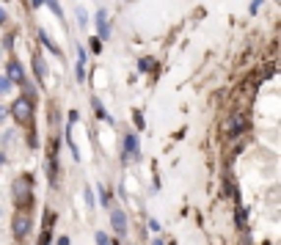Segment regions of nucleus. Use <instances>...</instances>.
I'll list each match as a JSON object with an SVG mask.
<instances>
[{
	"label": "nucleus",
	"mask_w": 281,
	"mask_h": 245,
	"mask_svg": "<svg viewBox=\"0 0 281 245\" xmlns=\"http://www.w3.org/2000/svg\"><path fill=\"white\" fill-rule=\"evenodd\" d=\"M11 198H14L17 210H28L33 204V176L30 174L17 176V182L11 185Z\"/></svg>",
	"instance_id": "1"
},
{
	"label": "nucleus",
	"mask_w": 281,
	"mask_h": 245,
	"mask_svg": "<svg viewBox=\"0 0 281 245\" xmlns=\"http://www.w3.org/2000/svg\"><path fill=\"white\" fill-rule=\"evenodd\" d=\"M11 119L17 121L20 127H25V130H30L36 121V105H33V99L30 97H17L14 102H11Z\"/></svg>",
	"instance_id": "2"
},
{
	"label": "nucleus",
	"mask_w": 281,
	"mask_h": 245,
	"mask_svg": "<svg viewBox=\"0 0 281 245\" xmlns=\"http://www.w3.org/2000/svg\"><path fill=\"white\" fill-rule=\"evenodd\" d=\"M30 226H33V218H30L28 210H20L14 218H11V231H14L17 243H22V240L30 234Z\"/></svg>",
	"instance_id": "3"
},
{
	"label": "nucleus",
	"mask_w": 281,
	"mask_h": 245,
	"mask_svg": "<svg viewBox=\"0 0 281 245\" xmlns=\"http://www.w3.org/2000/svg\"><path fill=\"white\" fill-rule=\"evenodd\" d=\"M138 154H140V143H138V135L135 133H127L124 135V163H133V160H138Z\"/></svg>",
	"instance_id": "4"
},
{
	"label": "nucleus",
	"mask_w": 281,
	"mask_h": 245,
	"mask_svg": "<svg viewBox=\"0 0 281 245\" xmlns=\"http://www.w3.org/2000/svg\"><path fill=\"white\" fill-rule=\"evenodd\" d=\"M111 36V25H108V11L99 8L97 11V39H108Z\"/></svg>",
	"instance_id": "5"
},
{
	"label": "nucleus",
	"mask_w": 281,
	"mask_h": 245,
	"mask_svg": "<svg viewBox=\"0 0 281 245\" xmlns=\"http://www.w3.org/2000/svg\"><path fill=\"white\" fill-rule=\"evenodd\" d=\"M111 223H113V229H116V234H127V215L121 210L111 212Z\"/></svg>",
	"instance_id": "6"
},
{
	"label": "nucleus",
	"mask_w": 281,
	"mask_h": 245,
	"mask_svg": "<svg viewBox=\"0 0 281 245\" xmlns=\"http://www.w3.org/2000/svg\"><path fill=\"white\" fill-rule=\"evenodd\" d=\"M8 80H11V83H22V80H25V69H22V63L20 61H8Z\"/></svg>",
	"instance_id": "7"
},
{
	"label": "nucleus",
	"mask_w": 281,
	"mask_h": 245,
	"mask_svg": "<svg viewBox=\"0 0 281 245\" xmlns=\"http://www.w3.org/2000/svg\"><path fill=\"white\" fill-rule=\"evenodd\" d=\"M33 69H36V77H39V80H44V75H47V63H44L42 53H36V55H33Z\"/></svg>",
	"instance_id": "8"
},
{
	"label": "nucleus",
	"mask_w": 281,
	"mask_h": 245,
	"mask_svg": "<svg viewBox=\"0 0 281 245\" xmlns=\"http://www.w3.org/2000/svg\"><path fill=\"white\" fill-rule=\"evenodd\" d=\"M243 130H246V119H243V116H234V119L229 121V135H240Z\"/></svg>",
	"instance_id": "9"
},
{
	"label": "nucleus",
	"mask_w": 281,
	"mask_h": 245,
	"mask_svg": "<svg viewBox=\"0 0 281 245\" xmlns=\"http://www.w3.org/2000/svg\"><path fill=\"white\" fill-rule=\"evenodd\" d=\"M85 50L83 47H78V80L80 83H83V77H85Z\"/></svg>",
	"instance_id": "10"
},
{
	"label": "nucleus",
	"mask_w": 281,
	"mask_h": 245,
	"mask_svg": "<svg viewBox=\"0 0 281 245\" xmlns=\"http://www.w3.org/2000/svg\"><path fill=\"white\" fill-rule=\"evenodd\" d=\"M11 85H14V83H11L6 75H0V97H6V94L11 91Z\"/></svg>",
	"instance_id": "11"
},
{
	"label": "nucleus",
	"mask_w": 281,
	"mask_h": 245,
	"mask_svg": "<svg viewBox=\"0 0 281 245\" xmlns=\"http://www.w3.org/2000/svg\"><path fill=\"white\" fill-rule=\"evenodd\" d=\"M138 69L140 72H152V69H155V58H140Z\"/></svg>",
	"instance_id": "12"
},
{
	"label": "nucleus",
	"mask_w": 281,
	"mask_h": 245,
	"mask_svg": "<svg viewBox=\"0 0 281 245\" xmlns=\"http://www.w3.org/2000/svg\"><path fill=\"white\" fill-rule=\"evenodd\" d=\"M39 39H42V42H44V44H47V47H50V50H53V53H61V50H58V47H56V44H53V42H50V39H47V33H44V30H39Z\"/></svg>",
	"instance_id": "13"
},
{
	"label": "nucleus",
	"mask_w": 281,
	"mask_h": 245,
	"mask_svg": "<svg viewBox=\"0 0 281 245\" xmlns=\"http://www.w3.org/2000/svg\"><path fill=\"white\" fill-rule=\"evenodd\" d=\"M99 201H102V207H108V201H111V196H108L105 185H99Z\"/></svg>",
	"instance_id": "14"
},
{
	"label": "nucleus",
	"mask_w": 281,
	"mask_h": 245,
	"mask_svg": "<svg viewBox=\"0 0 281 245\" xmlns=\"http://www.w3.org/2000/svg\"><path fill=\"white\" fill-rule=\"evenodd\" d=\"M94 237H97V245H111V240L105 237V231H97Z\"/></svg>",
	"instance_id": "15"
},
{
	"label": "nucleus",
	"mask_w": 281,
	"mask_h": 245,
	"mask_svg": "<svg viewBox=\"0 0 281 245\" xmlns=\"http://www.w3.org/2000/svg\"><path fill=\"white\" fill-rule=\"evenodd\" d=\"M262 3H265V0H251V6H248V11H251V14H256V11H259V6Z\"/></svg>",
	"instance_id": "16"
},
{
	"label": "nucleus",
	"mask_w": 281,
	"mask_h": 245,
	"mask_svg": "<svg viewBox=\"0 0 281 245\" xmlns=\"http://www.w3.org/2000/svg\"><path fill=\"white\" fill-rule=\"evenodd\" d=\"M78 20H80V25H85V22H88V14H85L83 8H78Z\"/></svg>",
	"instance_id": "17"
},
{
	"label": "nucleus",
	"mask_w": 281,
	"mask_h": 245,
	"mask_svg": "<svg viewBox=\"0 0 281 245\" xmlns=\"http://www.w3.org/2000/svg\"><path fill=\"white\" fill-rule=\"evenodd\" d=\"M99 47H102V39H97V36H94V42H91V50H94V53H99Z\"/></svg>",
	"instance_id": "18"
},
{
	"label": "nucleus",
	"mask_w": 281,
	"mask_h": 245,
	"mask_svg": "<svg viewBox=\"0 0 281 245\" xmlns=\"http://www.w3.org/2000/svg\"><path fill=\"white\" fill-rule=\"evenodd\" d=\"M8 22V14H6V8H0V28Z\"/></svg>",
	"instance_id": "19"
},
{
	"label": "nucleus",
	"mask_w": 281,
	"mask_h": 245,
	"mask_svg": "<svg viewBox=\"0 0 281 245\" xmlns=\"http://www.w3.org/2000/svg\"><path fill=\"white\" fill-rule=\"evenodd\" d=\"M42 3H44V0H33V6H42Z\"/></svg>",
	"instance_id": "20"
},
{
	"label": "nucleus",
	"mask_w": 281,
	"mask_h": 245,
	"mask_svg": "<svg viewBox=\"0 0 281 245\" xmlns=\"http://www.w3.org/2000/svg\"><path fill=\"white\" fill-rule=\"evenodd\" d=\"M3 163H6V157H3V154H0V165H3Z\"/></svg>",
	"instance_id": "21"
},
{
	"label": "nucleus",
	"mask_w": 281,
	"mask_h": 245,
	"mask_svg": "<svg viewBox=\"0 0 281 245\" xmlns=\"http://www.w3.org/2000/svg\"><path fill=\"white\" fill-rule=\"evenodd\" d=\"M3 116H6V110H3V108H0V119H3Z\"/></svg>",
	"instance_id": "22"
}]
</instances>
